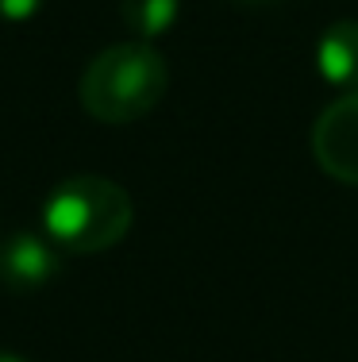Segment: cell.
I'll return each mask as SVG.
<instances>
[{
  "instance_id": "cell-9",
  "label": "cell",
  "mask_w": 358,
  "mask_h": 362,
  "mask_svg": "<svg viewBox=\"0 0 358 362\" xmlns=\"http://www.w3.org/2000/svg\"><path fill=\"white\" fill-rule=\"evenodd\" d=\"M243 4H274V0H243Z\"/></svg>"
},
{
  "instance_id": "cell-1",
  "label": "cell",
  "mask_w": 358,
  "mask_h": 362,
  "mask_svg": "<svg viewBox=\"0 0 358 362\" xmlns=\"http://www.w3.org/2000/svg\"><path fill=\"white\" fill-rule=\"evenodd\" d=\"M131 197L124 185L97 174L66 177L42 201V235L70 255H97L131 231Z\"/></svg>"
},
{
  "instance_id": "cell-3",
  "label": "cell",
  "mask_w": 358,
  "mask_h": 362,
  "mask_svg": "<svg viewBox=\"0 0 358 362\" xmlns=\"http://www.w3.org/2000/svg\"><path fill=\"white\" fill-rule=\"evenodd\" d=\"M312 158L328 177L358 185V89L335 97L312 124Z\"/></svg>"
},
{
  "instance_id": "cell-6",
  "label": "cell",
  "mask_w": 358,
  "mask_h": 362,
  "mask_svg": "<svg viewBox=\"0 0 358 362\" xmlns=\"http://www.w3.org/2000/svg\"><path fill=\"white\" fill-rule=\"evenodd\" d=\"M119 16H124V28L135 39L150 42L177 23L181 0H119Z\"/></svg>"
},
{
  "instance_id": "cell-5",
  "label": "cell",
  "mask_w": 358,
  "mask_h": 362,
  "mask_svg": "<svg viewBox=\"0 0 358 362\" xmlns=\"http://www.w3.org/2000/svg\"><path fill=\"white\" fill-rule=\"evenodd\" d=\"M316 70L335 89H358V20L331 23L316 39Z\"/></svg>"
},
{
  "instance_id": "cell-2",
  "label": "cell",
  "mask_w": 358,
  "mask_h": 362,
  "mask_svg": "<svg viewBox=\"0 0 358 362\" xmlns=\"http://www.w3.org/2000/svg\"><path fill=\"white\" fill-rule=\"evenodd\" d=\"M169 70L150 42H116L105 47L81 74V108L100 124H131L147 116L166 97Z\"/></svg>"
},
{
  "instance_id": "cell-8",
  "label": "cell",
  "mask_w": 358,
  "mask_h": 362,
  "mask_svg": "<svg viewBox=\"0 0 358 362\" xmlns=\"http://www.w3.org/2000/svg\"><path fill=\"white\" fill-rule=\"evenodd\" d=\"M0 362H28V358H20V355H8V351H0Z\"/></svg>"
},
{
  "instance_id": "cell-7",
  "label": "cell",
  "mask_w": 358,
  "mask_h": 362,
  "mask_svg": "<svg viewBox=\"0 0 358 362\" xmlns=\"http://www.w3.org/2000/svg\"><path fill=\"white\" fill-rule=\"evenodd\" d=\"M42 4H47V0H0V20L28 23V20H35V16L42 12Z\"/></svg>"
},
{
  "instance_id": "cell-4",
  "label": "cell",
  "mask_w": 358,
  "mask_h": 362,
  "mask_svg": "<svg viewBox=\"0 0 358 362\" xmlns=\"http://www.w3.org/2000/svg\"><path fill=\"white\" fill-rule=\"evenodd\" d=\"M62 274V251L50 243L47 235L35 231H16L4 247H0V281L16 293L42 289Z\"/></svg>"
}]
</instances>
